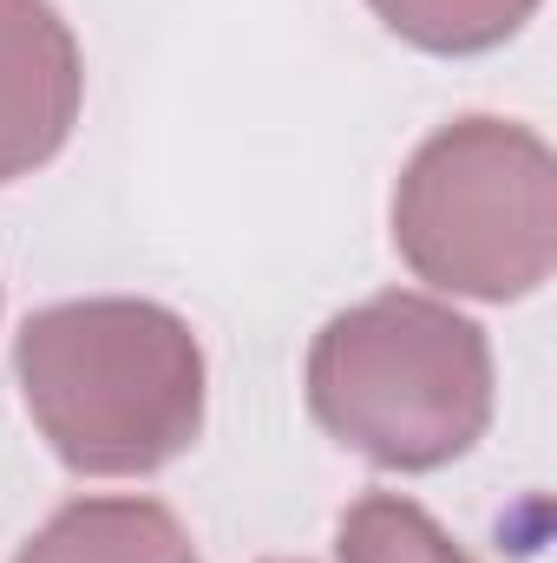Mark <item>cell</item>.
Masks as SVG:
<instances>
[{"mask_svg":"<svg viewBox=\"0 0 557 563\" xmlns=\"http://www.w3.org/2000/svg\"><path fill=\"white\" fill-rule=\"evenodd\" d=\"M13 374L53 459L86 478H144L204 432V347L164 301L33 308L13 334Z\"/></svg>","mask_w":557,"mask_h":563,"instance_id":"1","label":"cell"},{"mask_svg":"<svg viewBox=\"0 0 557 563\" xmlns=\"http://www.w3.org/2000/svg\"><path fill=\"white\" fill-rule=\"evenodd\" d=\"M308 413L381 472H439L492 426V341L433 295H368L308 347Z\"/></svg>","mask_w":557,"mask_h":563,"instance_id":"2","label":"cell"},{"mask_svg":"<svg viewBox=\"0 0 557 563\" xmlns=\"http://www.w3.org/2000/svg\"><path fill=\"white\" fill-rule=\"evenodd\" d=\"M394 250L466 301H525L557 263V157L518 119H452L394 184Z\"/></svg>","mask_w":557,"mask_h":563,"instance_id":"3","label":"cell"},{"mask_svg":"<svg viewBox=\"0 0 557 563\" xmlns=\"http://www.w3.org/2000/svg\"><path fill=\"white\" fill-rule=\"evenodd\" d=\"M86 59L53 0H0V184L33 177L79 125Z\"/></svg>","mask_w":557,"mask_h":563,"instance_id":"4","label":"cell"},{"mask_svg":"<svg viewBox=\"0 0 557 563\" xmlns=\"http://www.w3.org/2000/svg\"><path fill=\"white\" fill-rule=\"evenodd\" d=\"M13 563H204L190 531L157 498H73L59 505Z\"/></svg>","mask_w":557,"mask_h":563,"instance_id":"5","label":"cell"},{"mask_svg":"<svg viewBox=\"0 0 557 563\" xmlns=\"http://www.w3.org/2000/svg\"><path fill=\"white\" fill-rule=\"evenodd\" d=\"M368 7L381 13V26L394 40L439 53V59L492 53L538 13V0H368Z\"/></svg>","mask_w":557,"mask_h":563,"instance_id":"6","label":"cell"},{"mask_svg":"<svg viewBox=\"0 0 557 563\" xmlns=\"http://www.w3.org/2000/svg\"><path fill=\"white\" fill-rule=\"evenodd\" d=\"M335 558L341 563H472L439 525L401 492H368L341 511L335 525Z\"/></svg>","mask_w":557,"mask_h":563,"instance_id":"7","label":"cell"},{"mask_svg":"<svg viewBox=\"0 0 557 563\" xmlns=\"http://www.w3.org/2000/svg\"><path fill=\"white\" fill-rule=\"evenodd\" d=\"M270 563H282V558H270Z\"/></svg>","mask_w":557,"mask_h":563,"instance_id":"8","label":"cell"}]
</instances>
